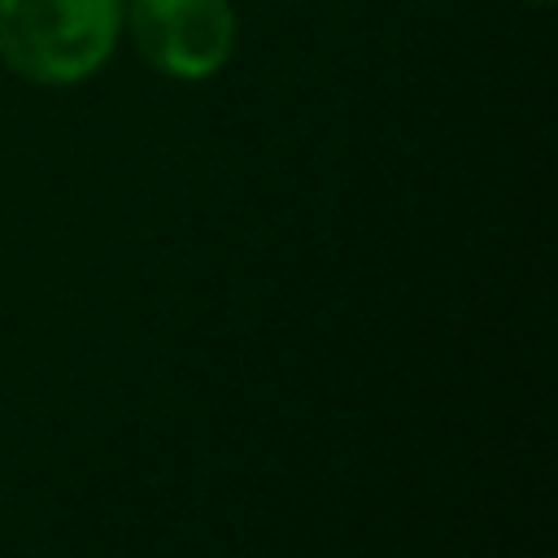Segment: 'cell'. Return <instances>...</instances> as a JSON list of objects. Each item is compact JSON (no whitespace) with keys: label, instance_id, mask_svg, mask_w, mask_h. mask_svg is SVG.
<instances>
[{"label":"cell","instance_id":"obj_3","mask_svg":"<svg viewBox=\"0 0 558 558\" xmlns=\"http://www.w3.org/2000/svg\"><path fill=\"white\" fill-rule=\"evenodd\" d=\"M523 4H541V9H545V4H554V0H523Z\"/></svg>","mask_w":558,"mask_h":558},{"label":"cell","instance_id":"obj_1","mask_svg":"<svg viewBox=\"0 0 558 558\" xmlns=\"http://www.w3.org/2000/svg\"><path fill=\"white\" fill-rule=\"evenodd\" d=\"M122 0H0V61L44 87L83 83L118 39Z\"/></svg>","mask_w":558,"mask_h":558},{"label":"cell","instance_id":"obj_2","mask_svg":"<svg viewBox=\"0 0 558 558\" xmlns=\"http://www.w3.org/2000/svg\"><path fill=\"white\" fill-rule=\"evenodd\" d=\"M144 61L170 78H209L235 44L231 0H131L126 13Z\"/></svg>","mask_w":558,"mask_h":558}]
</instances>
